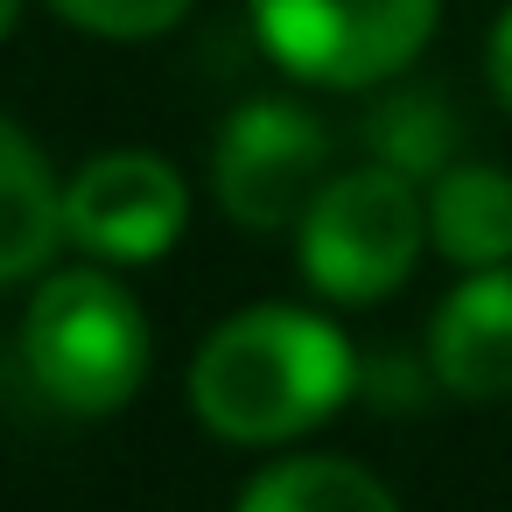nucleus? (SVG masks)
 <instances>
[{
  "instance_id": "1",
  "label": "nucleus",
  "mask_w": 512,
  "mask_h": 512,
  "mask_svg": "<svg viewBox=\"0 0 512 512\" xmlns=\"http://www.w3.org/2000/svg\"><path fill=\"white\" fill-rule=\"evenodd\" d=\"M358 386L351 344L309 309H246L190 365V407L225 442H288L330 421Z\"/></svg>"
},
{
  "instance_id": "2",
  "label": "nucleus",
  "mask_w": 512,
  "mask_h": 512,
  "mask_svg": "<svg viewBox=\"0 0 512 512\" xmlns=\"http://www.w3.org/2000/svg\"><path fill=\"white\" fill-rule=\"evenodd\" d=\"M22 358L36 372V386L71 407V414H113L134 400L141 372H148V316L141 302L78 267V274H50L29 295L22 316Z\"/></svg>"
},
{
  "instance_id": "3",
  "label": "nucleus",
  "mask_w": 512,
  "mask_h": 512,
  "mask_svg": "<svg viewBox=\"0 0 512 512\" xmlns=\"http://www.w3.org/2000/svg\"><path fill=\"white\" fill-rule=\"evenodd\" d=\"M302 274L337 302H379L393 295L428 239V204L414 197V176L400 169H351L316 190L302 211Z\"/></svg>"
},
{
  "instance_id": "4",
  "label": "nucleus",
  "mask_w": 512,
  "mask_h": 512,
  "mask_svg": "<svg viewBox=\"0 0 512 512\" xmlns=\"http://www.w3.org/2000/svg\"><path fill=\"white\" fill-rule=\"evenodd\" d=\"M260 43L309 85H379L407 71L435 29V0H253Z\"/></svg>"
},
{
  "instance_id": "5",
  "label": "nucleus",
  "mask_w": 512,
  "mask_h": 512,
  "mask_svg": "<svg viewBox=\"0 0 512 512\" xmlns=\"http://www.w3.org/2000/svg\"><path fill=\"white\" fill-rule=\"evenodd\" d=\"M330 169V134L288 106V99H253L225 120L218 148H211V183L232 225L246 232H288L302 225V211L316 204Z\"/></svg>"
},
{
  "instance_id": "6",
  "label": "nucleus",
  "mask_w": 512,
  "mask_h": 512,
  "mask_svg": "<svg viewBox=\"0 0 512 512\" xmlns=\"http://www.w3.org/2000/svg\"><path fill=\"white\" fill-rule=\"evenodd\" d=\"M190 225V190L162 155H99L64 183V239L99 260H162Z\"/></svg>"
},
{
  "instance_id": "7",
  "label": "nucleus",
  "mask_w": 512,
  "mask_h": 512,
  "mask_svg": "<svg viewBox=\"0 0 512 512\" xmlns=\"http://www.w3.org/2000/svg\"><path fill=\"white\" fill-rule=\"evenodd\" d=\"M428 372L456 400L512 393V267H470V281L435 309Z\"/></svg>"
},
{
  "instance_id": "8",
  "label": "nucleus",
  "mask_w": 512,
  "mask_h": 512,
  "mask_svg": "<svg viewBox=\"0 0 512 512\" xmlns=\"http://www.w3.org/2000/svg\"><path fill=\"white\" fill-rule=\"evenodd\" d=\"M428 239L456 267H505L512 260V176L449 162L428 197Z\"/></svg>"
},
{
  "instance_id": "9",
  "label": "nucleus",
  "mask_w": 512,
  "mask_h": 512,
  "mask_svg": "<svg viewBox=\"0 0 512 512\" xmlns=\"http://www.w3.org/2000/svg\"><path fill=\"white\" fill-rule=\"evenodd\" d=\"M64 246V190L22 127L0 120V281H29Z\"/></svg>"
},
{
  "instance_id": "10",
  "label": "nucleus",
  "mask_w": 512,
  "mask_h": 512,
  "mask_svg": "<svg viewBox=\"0 0 512 512\" xmlns=\"http://www.w3.org/2000/svg\"><path fill=\"white\" fill-rule=\"evenodd\" d=\"M239 512H400V505L372 470L344 456H288L246 484Z\"/></svg>"
},
{
  "instance_id": "11",
  "label": "nucleus",
  "mask_w": 512,
  "mask_h": 512,
  "mask_svg": "<svg viewBox=\"0 0 512 512\" xmlns=\"http://www.w3.org/2000/svg\"><path fill=\"white\" fill-rule=\"evenodd\" d=\"M365 148L400 169V176H442L449 155H456V113L435 99V92H386L379 113L365 120Z\"/></svg>"
},
{
  "instance_id": "12",
  "label": "nucleus",
  "mask_w": 512,
  "mask_h": 512,
  "mask_svg": "<svg viewBox=\"0 0 512 512\" xmlns=\"http://www.w3.org/2000/svg\"><path fill=\"white\" fill-rule=\"evenodd\" d=\"M50 8L71 29H92V36H113V43H141V36L176 29L190 15V0H50Z\"/></svg>"
},
{
  "instance_id": "13",
  "label": "nucleus",
  "mask_w": 512,
  "mask_h": 512,
  "mask_svg": "<svg viewBox=\"0 0 512 512\" xmlns=\"http://www.w3.org/2000/svg\"><path fill=\"white\" fill-rule=\"evenodd\" d=\"M372 393H379V407H414V393H421V379L407 372V358H379L372 372H358Z\"/></svg>"
},
{
  "instance_id": "14",
  "label": "nucleus",
  "mask_w": 512,
  "mask_h": 512,
  "mask_svg": "<svg viewBox=\"0 0 512 512\" xmlns=\"http://www.w3.org/2000/svg\"><path fill=\"white\" fill-rule=\"evenodd\" d=\"M484 64H491V92L505 99V113H512V8L498 15V29H491V50H484Z\"/></svg>"
},
{
  "instance_id": "15",
  "label": "nucleus",
  "mask_w": 512,
  "mask_h": 512,
  "mask_svg": "<svg viewBox=\"0 0 512 512\" xmlns=\"http://www.w3.org/2000/svg\"><path fill=\"white\" fill-rule=\"evenodd\" d=\"M15 15H22V0H0V43H8V29H15Z\"/></svg>"
}]
</instances>
